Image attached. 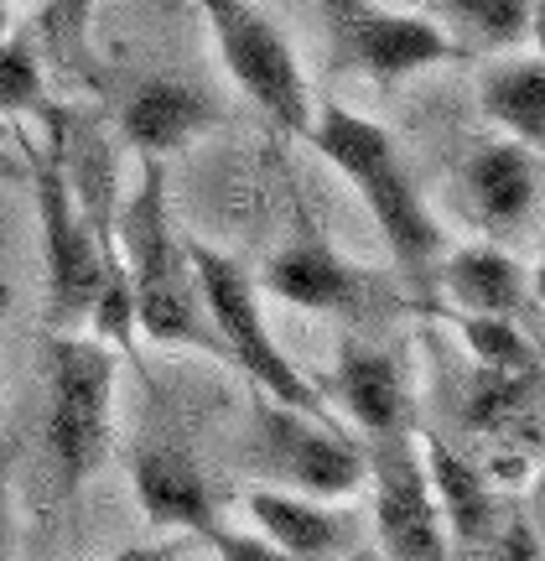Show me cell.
Returning a JSON list of instances; mask_svg holds the SVG:
<instances>
[{
	"instance_id": "cell-1",
	"label": "cell",
	"mask_w": 545,
	"mask_h": 561,
	"mask_svg": "<svg viewBox=\"0 0 545 561\" xmlns=\"http://www.w3.org/2000/svg\"><path fill=\"white\" fill-rule=\"evenodd\" d=\"M115 244H120V261L130 271L141 339L172 343V348H202V354L223 359V339L202 307L187 234L172 224L162 157H141L136 187L115 203Z\"/></svg>"
},
{
	"instance_id": "cell-2",
	"label": "cell",
	"mask_w": 545,
	"mask_h": 561,
	"mask_svg": "<svg viewBox=\"0 0 545 561\" xmlns=\"http://www.w3.org/2000/svg\"><path fill=\"white\" fill-rule=\"evenodd\" d=\"M302 140H312L353 182V193L363 198L374 229L384 234L401 276L410 286L437 280V261L447 250V234L437 224V214L426 208L416 178L405 172L395 136L384 125H374L369 115H353L344 104H323V110H312V125H306Z\"/></svg>"
},
{
	"instance_id": "cell-3",
	"label": "cell",
	"mask_w": 545,
	"mask_h": 561,
	"mask_svg": "<svg viewBox=\"0 0 545 561\" xmlns=\"http://www.w3.org/2000/svg\"><path fill=\"white\" fill-rule=\"evenodd\" d=\"M42 354H47V458L58 468L62 494H79V483L109 453L120 348H109L94 333L53 328Z\"/></svg>"
},
{
	"instance_id": "cell-4",
	"label": "cell",
	"mask_w": 545,
	"mask_h": 561,
	"mask_svg": "<svg viewBox=\"0 0 545 561\" xmlns=\"http://www.w3.org/2000/svg\"><path fill=\"white\" fill-rule=\"evenodd\" d=\"M16 151L26 161V187H32V203H37L42 271H47V328H79L104 280V250L94 240V224L83 219L79 198H73V182L62 172V151L53 130L42 140L16 130Z\"/></svg>"
},
{
	"instance_id": "cell-5",
	"label": "cell",
	"mask_w": 545,
	"mask_h": 561,
	"mask_svg": "<svg viewBox=\"0 0 545 561\" xmlns=\"http://www.w3.org/2000/svg\"><path fill=\"white\" fill-rule=\"evenodd\" d=\"M187 255H193V271H198L202 307H208V318H213V328H219V339H223V359L240 364L244 375L255 380V390L270 396V401L297 405V411H306V416H317V421H338L333 405L323 401V390L286 359L281 343L270 339L255 276L234 255H223V250H213V244H202V240H187Z\"/></svg>"
},
{
	"instance_id": "cell-6",
	"label": "cell",
	"mask_w": 545,
	"mask_h": 561,
	"mask_svg": "<svg viewBox=\"0 0 545 561\" xmlns=\"http://www.w3.org/2000/svg\"><path fill=\"white\" fill-rule=\"evenodd\" d=\"M244 462L265 483H281L317 500H353L369 483V453L359 437H348L344 421H317L265 396L250 416Z\"/></svg>"
},
{
	"instance_id": "cell-7",
	"label": "cell",
	"mask_w": 545,
	"mask_h": 561,
	"mask_svg": "<svg viewBox=\"0 0 545 561\" xmlns=\"http://www.w3.org/2000/svg\"><path fill=\"white\" fill-rule=\"evenodd\" d=\"M208 37L219 47L223 73L234 79L244 100L286 136H306L312 125V89L291 42L255 0H198Z\"/></svg>"
},
{
	"instance_id": "cell-8",
	"label": "cell",
	"mask_w": 545,
	"mask_h": 561,
	"mask_svg": "<svg viewBox=\"0 0 545 561\" xmlns=\"http://www.w3.org/2000/svg\"><path fill=\"white\" fill-rule=\"evenodd\" d=\"M317 11L327 26L333 68L359 73L380 89H395L421 68L463 58L457 42L421 11H390L380 0H317Z\"/></svg>"
},
{
	"instance_id": "cell-9",
	"label": "cell",
	"mask_w": 545,
	"mask_h": 561,
	"mask_svg": "<svg viewBox=\"0 0 545 561\" xmlns=\"http://www.w3.org/2000/svg\"><path fill=\"white\" fill-rule=\"evenodd\" d=\"M130 479H136V500L151 530L166 536H193L202 541L213 557L223 561H276V551L250 530H229L213 500V483L198 462L187 458L172 442H141L136 458H130Z\"/></svg>"
},
{
	"instance_id": "cell-10",
	"label": "cell",
	"mask_w": 545,
	"mask_h": 561,
	"mask_svg": "<svg viewBox=\"0 0 545 561\" xmlns=\"http://www.w3.org/2000/svg\"><path fill=\"white\" fill-rule=\"evenodd\" d=\"M369 453V483H374V525H380V546L401 561H442L452 557L431 500V479H426L421 437L416 426L401 432H380L363 437Z\"/></svg>"
},
{
	"instance_id": "cell-11",
	"label": "cell",
	"mask_w": 545,
	"mask_h": 561,
	"mask_svg": "<svg viewBox=\"0 0 545 561\" xmlns=\"http://www.w3.org/2000/svg\"><path fill=\"white\" fill-rule=\"evenodd\" d=\"M244 515L255 520L260 536L276 557H348L359 541V515L338 510V500H317V494H297L281 483H244L240 489Z\"/></svg>"
},
{
	"instance_id": "cell-12",
	"label": "cell",
	"mask_w": 545,
	"mask_h": 561,
	"mask_svg": "<svg viewBox=\"0 0 545 561\" xmlns=\"http://www.w3.org/2000/svg\"><path fill=\"white\" fill-rule=\"evenodd\" d=\"M260 286L270 297L291 301V307H306V312H344V318H363V312L380 301L374 276L359 271L353 261H344L317 229H302L286 250H276V255L265 261Z\"/></svg>"
},
{
	"instance_id": "cell-13",
	"label": "cell",
	"mask_w": 545,
	"mask_h": 561,
	"mask_svg": "<svg viewBox=\"0 0 545 561\" xmlns=\"http://www.w3.org/2000/svg\"><path fill=\"white\" fill-rule=\"evenodd\" d=\"M463 208L494 240H514L541 208V151L525 140H488L463 161Z\"/></svg>"
},
{
	"instance_id": "cell-14",
	"label": "cell",
	"mask_w": 545,
	"mask_h": 561,
	"mask_svg": "<svg viewBox=\"0 0 545 561\" xmlns=\"http://www.w3.org/2000/svg\"><path fill=\"white\" fill-rule=\"evenodd\" d=\"M120 121V136L130 151L141 157H172L182 146H193L198 136H208L213 125L223 121V104L193 79H172V73H156V79H141L115 110Z\"/></svg>"
},
{
	"instance_id": "cell-15",
	"label": "cell",
	"mask_w": 545,
	"mask_h": 561,
	"mask_svg": "<svg viewBox=\"0 0 545 561\" xmlns=\"http://www.w3.org/2000/svg\"><path fill=\"white\" fill-rule=\"evenodd\" d=\"M426 458V479H431V500H437V515H442L447 546L463 551V557H488V546L499 536V525L514 504L499 494V483L488 479L478 462H467L452 442L426 437L421 447Z\"/></svg>"
},
{
	"instance_id": "cell-16",
	"label": "cell",
	"mask_w": 545,
	"mask_h": 561,
	"mask_svg": "<svg viewBox=\"0 0 545 561\" xmlns=\"http://www.w3.org/2000/svg\"><path fill=\"white\" fill-rule=\"evenodd\" d=\"M442 291L457 301V312H488V318L525 322L535 312V276L525 261H514L499 244H447L437 261Z\"/></svg>"
},
{
	"instance_id": "cell-17",
	"label": "cell",
	"mask_w": 545,
	"mask_h": 561,
	"mask_svg": "<svg viewBox=\"0 0 545 561\" xmlns=\"http://www.w3.org/2000/svg\"><path fill=\"white\" fill-rule=\"evenodd\" d=\"M333 380H338V401H344L348 421L359 426L363 437H380V432L410 426L405 369L384 343L344 333V339H338V369H333Z\"/></svg>"
},
{
	"instance_id": "cell-18",
	"label": "cell",
	"mask_w": 545,
	"mask_h": 561,
	"mask_svg": "<svg viewBox=\"0 0 545 561\" xmlns=\"http://www.w3.org/2000/svg\"><path fill=\"white\" fill-rule=\"evenodd\" d=\"M416 11L437 21L463 58L530 47L541 32V0H416Z\"/></svg>"
},
{
	"instance_id": "cell-19",
	"label": "cell",
	"mask_w": 545,
	"mask_h": 561,
	"mask_svg": "<svg viewBox=\"0 0 545 561\" xmlns=\"http://www.w3.org/2000/svg\"><path fill=\"white\" fill-rule=\"evenodd\" d=\"M478 104L484 115L499 125V136L525 140L541 151L545 140V62L535 47L514 53L509 47L505 58H494L478 73Z\"/></svg>"
},
{
	"instance_id": "cell-20",
	"label": "cell",
	"mask_w": 545,
	"mask_h": 561,
	"mask_svg": "<svg viewBox=\"0 0 545 561\" xmlns=\"http://www.w3.org/2000/svg\"><path fill=\"white\" fill-rule=\"evenodd\" d=\"M94 11L100 0H47L37 11L32 42H37L42 68H53L58 79L94 83L100 62H94Z\"/></svg>"
},
{
	"instance_id": "cell-21",
	"label": "cell",
	"mask_w": 545,
	"mask_h": 561,
	"mask_svg": "<svg viewBox=\"0 0 545 561\" xmlns=\"http://www.w3.org/2000/svg\"><path fill=\"white\" fill-rule=\"evenodd\" d=\"M457 333H463L467 354H473L478 369H505V375H514V369H541V348H535V339L525 333V322L488 318V312H463V318H457Z\"/></svg>"
},
{
	"instance_id": "cell-22",
	"label": "cell",
	"mask_w": 545,
	"mask_h": 561,
	"mask_svg": "<svg viewBox=\"0 0 545 561\" xmlns=\"http://www.w3.org/2000/svg\"><path fill=\"white\" fill-rule=\"evenodd\" d=\"M47 104V68L32 37H5L0 47V115H37Z\"/></svg>"
},
{
	"instance_id": "cell-23",
	"label": "cell",
	"mask_w": 545,
	"mask_h": 561,
	"mask_svg": "<svg viewBox=\"0 0 545 561\" xmlns=\"http://www.w3.org/2000/svg\"><path fill=\"white\" fill-rule=\"evenodd\" d=\"M16 551V510H11V453H0V557Z\"/></svg>"
},
{
	"instance_id": "cell-24",
	"label": "cell",
	"mask_w": 545,
	"mask_h": 561,
	"mask_svg": "<svg viewBox=\"0 0 545 561\" xmlns=\"http://www.w3.org/2000/svg\"><path fill=\"white\" fill-rule=\"evenodd\" d=\"M0 187H26V161H21V151H0Z\"/></svg>"
},
{
	"instance_id": "cell-25",
	"label": "cell",
	"mask_w": 545,
	"mask_h": 561,
	"mask_svg": "<svg viewBox=\"0 0 545 561\" xmlns=\"http://www.w3.org/2000/svg\"><path fill=\"white\" fill-rule=\"evenodd\" d=\"M5 37H11V5L0 0V47H5Z\"/></svg>"
},
{
	"instance_id": "cell-26",
	"label": "cell",
	"mask_w": 545,
	"mask_h": 561,
	"mask_svg": "<svg viewBox=\"0 0 545 561\" xmlns=\"http://www.w3.org/2000/svg\"><path fill=\"white\" fill-rule=\"evenodd\" d=\"M5 312H11V286L0 280V322H5Z\"/></svg>"
}]
</instances>
